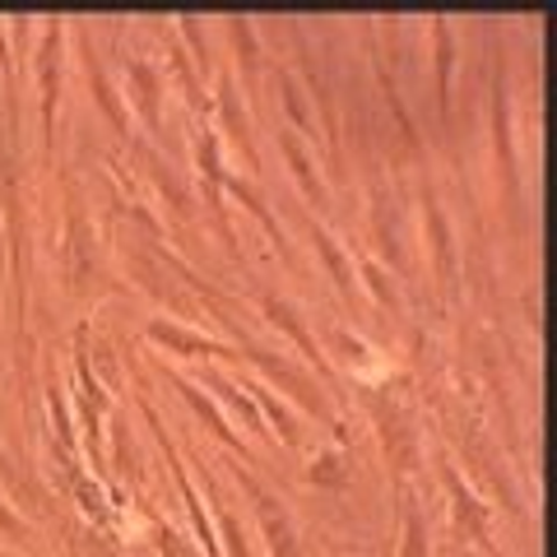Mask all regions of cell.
<instances>
[{
  "mask_svg": "<svg viewBox=\"0 0 557 557\" xmlns=\"http://www.w3.org/2000/svg\"><path fill=\"white\" fill-rule=\"evenodd\" d=\"M260 516H265L270 553H274V557H298V544H293V530H288V520H284V511L274 516V502H270V497H260Z\"/></svg>",
  "mask_w": 557,
  "mask_h": 557,
  "instance_id": "1",
  "label": "cell"
},
{
  "mask_svg": "<svg viewBox=\"0 0 557 557\" xmlns=\"http://www.w3.org/2000/svg\"><path fill=\"white\" fill-rule=\"evenodd\" d=\"M317 247L325 251V260H330V270H335V278H339V288L348 293V288H354V274H348V265H344V256H339L335 247H330V237H325V233H317Z\"/></svg>",
  "mask_w": 557,
  "mask_h": 557,
  "instance_id": "3",
  "label": "cell"
},
{
  "mask_svg": "<svg viewBox=\"0 0 557 557\" xmlns=\"http://www.w3.org/2000/svg\"><path fill=\"white\" fill-rule=\"evenodd\" d=\"M149 335H153V339H163V344H172V348H186V354H223L219 344L196 339V335H186V330H172V325H153Z\"/></svg>",
  "mask_w": 557,
  "mask_h": 557,
  "instance_id": "2",
  "label": "cell"
},
{
  "mask_svg": "<svg viewBox=\"0 0 557 557\" xmlns=\"http://www.w3.org/2000/svg\"><path fill=\"white\" fill-rule=\"evenodd\" d=\"M0 465H5V456H0Z\"/></svg>",
  "mask_w": 557,
  "mask_h": 557,
  "instance_id": "6",
  "label": "cell"
},
{
  "mask_svg": "<svg viewBox=\"0 0 557 557\" xmlns=\"http://www.w3.org/2000/svg\"><path fill=\"white\" fill-rule=\"evenodd\" d=\"M335 465H339L335 456H325V460H321V469H311V479H339V469H335Z\"/></svg>",
  "mask_w": 557,
  "mask_h": 557,
  "instance_id": "4",
  "label": "cell"
},
{
  "mask_svg": "<svg viewBox=\"0 0 557 557\" xmlns=\"http://www.w3.org/2000/svg\"><path fill=\"white\" fill-rule=\"evenodd\" d=\"M0 530H5V534H20L24 525H20V520H14V516H10L5 507H0Z\"/></svg>",
  "mask_w": 557,
  "mask_h": 557,
  "instance_id": "5",
  "label": "cell"
}]
</instances>
